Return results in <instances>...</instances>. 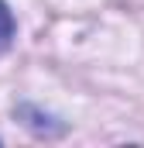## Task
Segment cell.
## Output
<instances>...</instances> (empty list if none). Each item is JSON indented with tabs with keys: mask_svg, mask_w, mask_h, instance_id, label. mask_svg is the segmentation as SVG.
Listing matches in <instances>:
<instances>
[{
	"mask_svg": "<svg viewBox=\"0 0 144 148\" xmlns=\"http://www.w3.org/2000/svg\"><path fill=\"white\" fill-rule=\"evenodd\" d=\"M10 38H14V14H10L7 3L0 0V52L10 45Z\"/></svg>",
	"mask_w": 144,
	"mask_h": 148,
	"instance_id": "cell-1",
	"label": "cell"
}]
</instances>
